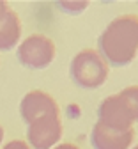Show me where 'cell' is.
Instances as JSON below:
<instances>
[{"label":"cell","mask_w":138,"mask_h":149,"mask_svg":"<svg viewBox=\"0 0 138 149\" xmlns=\"http://www.w3.org/2000/svg\"><path fill=\"white\" fill-rule=\"evenodd\" d=\"M60 114H48L27 124V140L34 149H51L60 140Z\"/></svg>","instance_id":"obj_5"},{"label":"cell","mask_w":138,"mask_h":149,"mask_svg":"<svg viewBox=\"0 0 138 149\" xmlns=\"http://www.w3.org/2000/svg\"><path fill=\"white\" fill-rule=\"evenodd\" d=\"M4 149H30V146L23 140H11L9 144L4 146Z\"/></svg>","instance_id":"obj_10"},{"label":"cell","mask_w":138,"mask_h":149,"mask_svg":"<svg viewBox=\"0 0 138 149\" xmlns=\"http://www.w3.org/2000/svg\"><path fill=\"white\" fill-rule=\"evenodd\" d=\"M58 6L64 7L62 11L71 13V14H78V13H83L85 7L89 6V2H58Z\"/></svg>","instance_id":"obj_9"},{"label":"cell","mask_w":138,"mask_h":149,"mask_svg":"<svg viewBox=\"0 0 138 149\" xmlns=\"http://www.w3.org/2000/svg\"><path fill=\"white\" fill-rule=\"evenodd\" d=\"M133 149H138V144H136V146H135V147H133Z\"/></svg>","instance_id":"obj_14"},{"label":"cell","mask_w":138,"mask_h":149,"mask_svg":"<svg viewBox=\"0 0 138 149\" xmlns=\"http://www.w3.org/2000/svg\"><path fill=\"white\" fill-rule=\"evenodd\" d=\"M21 36V23L14 11H7L0 18V50H11Z\"/></svg>","instance_id":"obj_8"},{"label":"cell","mask_w":138,"mask_h":149,"mask_svg":"<svg viewBox=\"0 0 138 149\" xmlns=\"http://www.w3.org/2000/svg\"><path fill=\"white\" fill-rule=\"evenodd\" d=\"M19 114L23 121L30 124L32 121L48 116V114H60L57 101L43 91H30L25 94V98L19 103Z\"/></svg>","instance_id":"obj_6"},{"label":"cell","mask_w":138,"mask_h":149,"mask_svg":"<svg viewBox=\"0 0 138 149\" xmlns=\"http://www.w3.org/2000/svg\"><path fill=\"white\" fill-rule=\"evenodd\" d=\"M135 140V128L128 132H117L97 121L92 128L90 144L94 149H129Z\"/></svg>","instance_id":"obj_7"},{"label":"cell","mask_w":138,"mask_h":149,"mask_svg":"<svg viewBox=\"0 0 138 149\" xmlns=\"http://www.w3.org/2000/svg\"><path fill=\"white\" fill-rule=\"evenodd\" d=\"M7 11H9V6H7L6 2H2V0H0V18H2Z\"/></svg>","instance_id":"obj_12"},{"label":"cell","mask_w":138,"mask_h":149,"mask_svg":"<svg viewBox=\"0 0 138 149\" xmlns=\"http://www.w3.org/2000/svg\"><path fill=\"white\" fill-rule=\"evenodd\" d=\"M97 52L108 66H129L138 53V14L113 18L97 39Z\"/></svg>","instance_id":"obj_1"},{"label":"cell","mask_w":138,"mask_h":149,"mask_svg":"<svg viewBox=\"0 0 138 149\" xmlns=\"http://www.w3.org/2000/svg\"><path fill=\"white\" fill-rule=\"evenodd\" d=\"M97 121L117 132L131 130L138 123V85H128L105 98L97 107Z\"/></svg>","instance_id":"obj_2"},{"label":"cell","mask_w":138,"mask_h":149,"mask_svg":"<svg viewBox=\"0 0 138 149\" xmlns=\"http://www.w3.org/2000/svg\"><path fill=\"white\" fill-rule=\"evenodd\" d=\"M53 149H80V147L74 146V144H71V142H64V144H58V146L53 147Z\"/></svg>","instance_id":"obj_11"},{"label":"cell","mask_w":138,"mask_h":149,"mask_svg":"<svg viewBox=\"0 0 138 149\" xmlns=\"http://www.w3.org/2000/svg\"><path fill=\"white\" fill-rule=\"evenodd\" d=\"M2 139H4V130H2V126H0V142H2Z\"/></svg>","instance_id":"obj_13"},{"label":"cell","mask_w":138,"mask_h":149,"mask_svg":"<svg viewBox=\"0 0 138 149\" xmlns=\"http://www.w3.org/2000/svg\"><path fill=\"white\" fill-rule=\"evenodd\" d=\"M18 61L30 69H44L55 59V43L43 34L25 37L18 46Z\"/></svg>","instance_id":"obj_4"},{"label":"cell","mask_w":138,"mask_h":149,"mask_svg":"<svg viewBox=\"0 0 138 149\" xmlns=\"http://www.w3.org/2000/svg\"><path fill=\"white\" fill-rule=\"evenodd\" d=\"M69 74L78 87L97 89L106 82L110 74V66L97 50L85 48L73 57L69 66Z\"/></svg>","instance_id":"obj_3"}]
</instances>
